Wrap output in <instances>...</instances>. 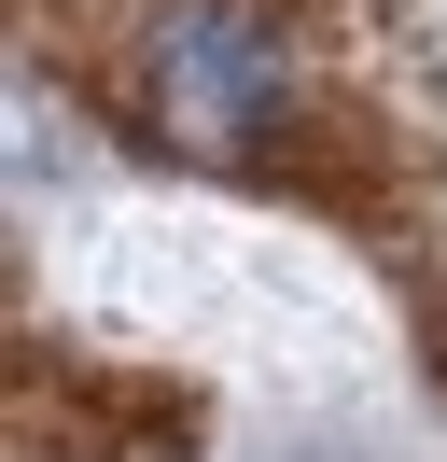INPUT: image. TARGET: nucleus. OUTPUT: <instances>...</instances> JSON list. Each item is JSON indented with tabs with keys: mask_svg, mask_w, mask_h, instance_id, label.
Listing matches in <instances>:
<instances>
[{
	"mask_svg": "<svg viewBox=\"0 0 447 462\" xmlns=\"http://www.w3.org/2000/svg\"><path fill=\"white\" fill-rule=\"evenodd\" d=\"M126 85H140V113H154L182 154L266 169V141L294 126V29H279L266 0H154Z\"/></svg>",
	"mask_w": 447,
	"mask_h": 462,
	"instance_id": "obj_1",
	"label": "nucleus"
}]
</instances>
